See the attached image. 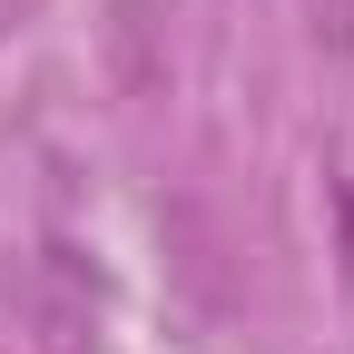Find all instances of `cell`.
Instances as JSON below:
<instances>
[{
    "label": "cell",
    "instance_id": "cell-1",
    "mask_svg": "<svg viewBox=\"0 0 354 354\" xmlns=\"http://www.w3.org/2000/svg\"><path fill=\"white\" fill-rule=\"evenodd\" d=\"M109 79H118V99H148V88L167 79V10L158 0H109Z\"/></svg>",
    "mask_w": 354,
    "mask_h": 354
},
{
    "label": "cell",
    "instance_id": "cell-2",
    "mask_svg": "<svg viewBox=\"0 0 354 354\" xmlns=\"http://www.w3.org/2000/svg\"><path fill=\"white\" fill-rule=\"evenodd\" d=\"M315 39L335 59H354V0H315Z\"/></svg>",
    "mask_w": 354,
    "mask_h": 354
}]
</instances>
